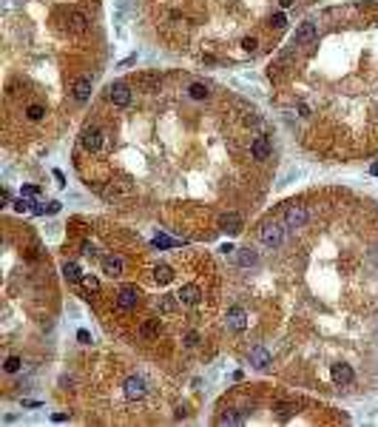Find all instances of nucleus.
<instances>
[{
    "instance_id": "obj_1",
    "label": "nucleus",
    "mask_w": 378,
    "mask_h": 427,
    "mask_svg": "<svg viewBox=\"0 0 378 427\" xmlns=\"http://www.w3.org/2000/svg\"><path fill=\"white\" fill-rule=\"evenodd\" d=\"M284 228L287 225H281V222H264L262 225V231H259V239H262L267 248H276V245H281V239H284Z\"/></svg>"
},
{
    "instance_id": "obj_2",
    "label": "nucleus",
    "mask_w": 378,
    "mask_h": 427,
    "mask_svg": "<svg viewBox=\"0 0 378 427\" xmlns=\"http://www.w3.org/2000/svg\"><path fill=\"white\" fill-rule=\"evenodd\" d=\"M80 146L88 151V154H97L99 148H102V131H99L97 126H85L80 131Z\"/></svg>"
},
{
    "instance_id": "obj_3",
    "label": "nucleus",
    "mask_w": 378,
    "mask_h": 427,
    "mask_svg": "<svg viewBox=\"0 0 378 427\" xmlns=\"http://www.w3.org/2000/svg\"><path fill=\"white\" fill-rule=\"evenodd\" d=\"M307 219H310V214H307L304 205H296V202H293V205L284 208V225H287V228H304Z\"/></svg>"
},
{
    "instance_id": "obj_4",
    "label": "nucleus",
    "mask_w": 378,
    "mask_h": 427,
    "mask_svg": "<svg viewBox=\"0 0 378 427\" xmlns=\"http://www.w3.org/2000/svg\"><path fill=\"white\" fill-rule=\"evenodd\" d=\"M134 194V185L128 180H111L105 182V188H102V197L105 199H122V197H131Z\"/></svg>"
},
{
    "instance_id": "obj_5",
    "label": "nucleus",
    "mask_w": 378,
    "mask_h": 427,
    "mask_svg": "<svg viewBox=\"0 0 378 427\" xmlns=\"http://www.w3.org/2000/svg\"><path fill=\"white\" fill-rule=\"evenodd\" d=\"M108 100L114 103L117 108L131 106V85H128V83H111V85H108Z\"/></svg>"
},
{
    "instance_id": "obj_6",
    "label": "nucleus",
    "mask_w": 378,
    "mask_h": 427,
    "mask_svg": "<svg viewBox=\"0 0 378 427\" xmlns=\"http://www.w3.org/2000/svg\"><path fill=\"white\" fill-rule=\"evenodd\" d=\"M139 288L137 285H125V288H119V294H117V308L119 311H131L139 305Z\"/></svg>"
},
{
    "instance_id": "obj_7",
    "label": "nucleus",
    "mask_w": 378,
    "mask_h": 427,
    "mask_svg": "<svg viewBox=\"0 0 378 427\" xmlns=\"http://www.w3.org/2000/svg\"><path fill=\"white\" fill-rule=\"evenodd\" d=\"M122 393H125V399L137 402V399H142V396L148 393V384H145V379H142V376H128V379H125V384H122Z\"/></svg>"
},
{
    "instance_id": "obj_8",
    "label": "nucleus",
    "mask_w": 378,
    "mask_h": 427,
    "mask_svg": "<svg viewBox=\"0 0 378 427\" xmlns=\"http://www.w3.org/2000/svg\"><path fill=\"white\" fill-rule=\"evenodd\" d=\"M250 157H253L256 163H264V160H270V140H267V134H259V137H253V143H250Z\"/></svg>"
},
{
    "instance_id": "obj_9",
    "label": "nucleus",
    "mask_w": 378,
    "mask_h": 427,
    "mask_svg": "<svg viewBox=\"0 0 378 427\" xmlns=\"http://www.w3.org/2000/svg\"><path fill=\"white\" fill-rule=\"evenodd\" d=\"M66 26H68V32L82 34L85 29H88V17H85V12H80V9H68L66 12Z\"/></svg>"
},
{
    "instance_id": "obj_10",
    "label": "nucleus",
    "mask_w": 378,
    "mask_h": 427,
    "mask_svg": "<svg viewBox=\"0 0 378 427\" xmlns=\"http://www.w3.org/2000/svg\"><path fill=\"white\" fill-rule=\"evenodd\" d=\"M219 228L233 236V234H242V228H245V225H242V216H239L236 211H225L222 216H219Z\"/></svg>"
},
{
    "instance_id": "obj_11",
    "label": "nucleus",
    "mask_w": 378,
    "mask_h": 427,
    "mask_svg": "<svg viewBox=\"0 0 378 427\" xmlns=\"http://www.w3.org/2000/svg\"><path fill=\"white\" fill-rule=\"evenodd\" d=\"M71 97H74L77 106L88 103V97H91V77H77L74 85H71Z\"/></svg>"
},
{
    "instance_id": "obj_12",
    "label": "nucleus",
    "mask_w": 378,
    "mask_h": 427,
    "mask_svg": "<svg viewBox=\"0 0 378 427\" xmlns=\"http://www.w3.org/2000/svg\"><path fill=\"white\" fill-rule=\"evenodd\" d=\"M318 37V29H316V23H301L293 34V46H307Z\"/></svg>"
},
{
    "instance_id": "obj_13",
    "label": "nucleus",
    "mask_w": 378,
    "mask_h": 427,
    "mask_svg": "<svg viewBox=\"0 0 378 427\" xmlns=\"http://www.w3.org/2000/svg\"><path fill=\"white\" fill-rule=\"evenodd\" d=\"M99 265H102V274H105V277H111V279H119V277H122V256L108 254V256L99 259Z\"/></svg>"
},
{
    "instance_id": "obj_14",
    "label": "nucleus",
    "mask_w": 378,
    "mask_h": 427,
    "mask_svg": "<svg viewBox=\"0 0 378 427\" xmlns=\"http://www.w3.org/2000/svg\"><path fill=\"white\" fill-rule=\"evenodd\" d=\"M177 299H179V305H197L199 299H202V288H199L197 282H191V285H182L179 294H177Z\"/></svg>"
},
{
    "instance_id": "obj_15",
    "label": "nucleus",
    "mask_w": 378,
    "mask_h": 427,
    "mask_svg": "<svg viewBox=\"0 0 378 427\" xmlns=\"http://www.w3.org/2000/svg\"><path fill=\"white\" fill-rule=\"evenodd\" d=\"M330 376H333V382H336V384H353V382H356V373H353V367H350V364H344V362L333 364Z\"/></svg>"
},
{
    "instance_id": "obj_16",
    "label": "nucleus",
    "mask_w": 378,
    "mask_h": 427,
    "mask_svg": "<svg viewBox=\"0 0 378 427\" xmlns=\"http://www.w3.org/2000/svg\"><path fill=\"white\" fill-rule=\"evenodd\" d=\"M228 328L236 330V333L247 328V313H245V308H239V305H236V308H230V311H228Z\"/></svg>"
},
{
    "instance_id": "obj_17",
    "label": "nucleus",
    "mask_w": 378,
    "mask_h": 427,
    "mask_svg": "<svg viewBox=\"0 0 378 427\" xmlns=\"http://www.w3.org/2000/svg\"><path fill=\"white\" fill-rule=\"evenodd\" d=\"M134 83H137L142 91H159V88H162V77H159V74H137Z\"/></svg>"
},
{
    "instance_id": "obj_18",
    "label": "nucleus",
    "mask_w": 378,
    "mask_h": 427,
    "mask_svg": "<svg viewBox=\"0 0 378 427\" xmlns=\"http://www.w3.org/2000/svg\"><path fill=\"white\" fill-rule=\"evenodd\" d=\"M159 319H145L142 325H139V336L142 339H154V336H159Z\"/></svg>"
},
{
    "instance_id": "obj_19",
    "label": "nucleus",
    "mask_w": 378,
    "mask_h": 427,
    "mask_svg": "<svg viewBox=\"0 0 378 427\" xmlns=\"http://www.w3.org/2000/svg\"><path fill=\"white\" fill-rule=\"evenodd\" d=\"M250 362H253L259 370H264V367L270 364V353H267L264 347H253V350H250Z\"/></svg>"
},
{
    "instance_id": "obj_20",
    "label": "nucleus",
    "mask_w": 378,
    "mask_h": 427,
    "mask_svg": "<svg viewBox=\"0 0 378 427\" xmlns=\"http://www.w3.org/2000/svg\"><path fill=\"white\" fill-rule=\"evenodd\" d=\"M154 279L159 282V285L174 282V268H171V265H157V268H154Z\"/></svg>"
},
{
    "instance_id": "obj_21",
    "label": "nucleus",
    "mask_w": 378,
    "mask_h": 427,
    "mask_svg": "<svg viewBox=\"0 0 378 427\" xmlns=\"http://www.w3.org/2000/svg\"><path fill=\"white\" fill-rule=\"evenodd\" d=\"M239 265H242V268H253V265H259V254H256L253 248H242V251H239Z\"/></svg>"
},
{
    "instance_id": "obj_22",
    "label": "nucleus",
    "mask_w": 378,
    "mask_h": 427,
    "mask_svg": "<svg viewBox=\"0 0 378 427\" xmlns=\"http://www.w3.org/2000/svg\"><path fill=\"white\" fill-rule=\"evenodd\" d=\"M177 305H179L177 294H174V296H159V302H157L159 313H174V311H177Z\"/></svg>"
},
{
    "instance_id": "obj_23",
    "label": "nucleus",
    "mask_w": 378,
    "mask_h": 427,
    "mask_svg": "<svg viewBox=\"0 0 378 427\" xmlns=\"http://www.w3.org/2000/svg\"><path fill=\"white\" fill-rule=\"evenodd\" d=\"M188 94H191V100H208V85L205 83H191V88H188Z\"/></svg>"
},
{
    "instance_id": "obj_24",
    "label": "nucleus",
    "mask_w": 378,
    "mask_h": 427,
    "mask_svg": "<svg viewBox=\"0 0 378 427\" xmlns=\"http://www.w3.org/2000/svg\"><path fill=\"white\" fill-rule=\"evenodd\" d=\"M26 117H29V120H32V123H40V120H43V117H46V108H43V106H40V103H32V106H29V108H26Z\"/></svg>"
},
{
    "instance_id": "obj_25",
    "label": "nucleus",
    "mask_w": 378,
    "mask_h": 427,
    "mask_svg": "<svg viewBox=\"0 0 378 427\" xmlns=\"http://www.w3.org/2000/svg\"><path fill=\"white\" fill-rule=\"evenodd\" d=\"M151 242H154V248H177L182 239H171V236H165V234H157Z\"/></svg>"
},
{
    "instance_id": "obj_26",
    "label": "nucleus",
    "mask_w": 378,
    "mask_h": 427,
    "mask_svg": "<svg viewBox=\"0 0 378 427\" xmlns=\"http://www.w3.org/2000/svg\"><path fill=\"white\" fill-rule=\"evenodd\" d=\"M63 277H66L68 282H80V279H82L80 268H77L74 262H66V265H63Z\"/></svg>"
},
{
    "instance_id": "obj_27",
    "label": "nucleus",
    "mask_w": 378,
    "mask_h": 427,
    "mask_svg": "<svg viewBox=\"0 0 378 427\" xmlns=\"http://www.w3.org/2000/svg\"><path fill=\"white\" fill-rule=\"evenodd\" d=\"M273 410L279 413L281 419H287V416H293V413H296V405H290V402H276V405H273Z\"/></svg>"
},
{
    "instance_id": "obj_28",
    "label": "nucleus",
    "mask_w": 378,
    "mask_h": 427,
    "mask_svg": "<svg viewBox=\"0 0 378 427\" xmlns=\"http://www.w3.org/2000/svg\"><path fill=\"white\" fill-rule=\"evenodd\" d=\"M245 422V413H225L219 416V425H242Z\"/></svg>"
},
{
    "instance_id": "obj_29",
    "label": "nucleus",
    "mask_w": 378,
    "mask_h": 427,
    "mask_svg": "<svg viewBox=\"0 0 378 427\" xmlns=\"http://www.w3.org/2000/svg\"><path fill=\"white\" fill-rule=\"evenodd\" d=\"M242 123H245V126H259V123H262V117H259V111H256V108H245Z\"/></svg>"
},
{
    "instance_id": "obj_30",
    "label": "nucleus",
    "mask_w": 378,
    "mask_h": 427,
    "mask_svg": "<svg viewBox=\"0 0 378 427\" xmlns=\"http://www.w3.org/2000/svg\"><path fill=\"white\" fill-rule=\"evenodd\" d=\"M20 364H23V362H20V356H9V359H6V364H3V370H6V373H17V370H20Z\"/></svg>"
},
{
    "instance_id": "obj_31",
    "label": "nucleus",
    "mask_w": 378,
    "mask_h": 427,
    "mask_svg": "<svg viewBox=\"0 0 378 427\" xmlns=\"http://www.w3.org/2000/svg\"><path fill=\"white\" fill-rule=\"evenodd\" d=\"M242 49H245L247 54H256V51H259V40H256V37H245V40H242Z\"/></svg>"
},
{
    "instance_id": "obj_32",
    "label": "nucleus",
    "mask_w": 378,
    "mask_h": 427,
    "mask_svg": "<svg viewBox=\"0 0 378 427\" xmlns=\"http://www.w3.org/2000/svg\"><path fill=\"white\" fill-rule=\"evenodd\" d=\"M284 26H287V17L281 15V12H279V15H273V17H270V29H276V32H281Z\"/></svg>"
},
{
    "instance_id": "obj_33",
    "label": "nucleus",
    "mask_w": 378,
    "mask_h": 427,
    "mask_svg": "<svg viewBox=\"0 0 378 427\" xmlns=\"http://www.w3.org/2000/svg\"><path fill=\"white\" fill-rule=\"evenodd\" d=\"M80 285L85 288V291H91V294H94V291H99V282H97V277H82V279H80Z\"/></svg>"
},
{
    "instance_id": "obj_34",
    "label": "nucleus",
    "mask_w": 378,
    "mask_h": 427,
    "mask_svg": "<svg viewBox=\"0 0 378 427\" xmlns=\"http://www.w3.org/2000/svg\"><path fill=\"white\" fill-rule=\"evenodd\" d=\"M199 345V333L197 330H191L188 336H185V347H197Z\"/></svg>"
},
{
    "instance_id": "obj_35",
    "label": "nucleus",
    "mask_w": 378,
    "mask_h": 427,
    "mask_svg": "<svg viewBox=\"0 0 378 427\" xmlns=\"http://www.w3.org/2000/svg\"><path fill=\"white\" fill-rule=\"evenodd\" d=\"M29 205H32V202H29V199H26V197H20V199H17V202H15V211L26 214V211H29Z\"/></svg>"
},
{
    "instance_id": "obj_36",
    "label": "nucleus",
    "mask_w": 378,
    "mask_h": 427,
    "mask_svg": "<svg viewBox=\"0 0 378 427\" xmlns=\"http://www.w3.org/2000/svg\"><path fill=\"white\" fill-rule=\"evenodd\" d=\"M23 197H40V188L37 185H23Z\"/></svg>"
},
{
    "instance_id": "obj_37",
    "label": "nucleus",
    "mask_w": 378,
    "mask_h": 427,
    "mask_svg": "<svg viewBox=\"0 0 378 427\" xmlns=\"http://www.w3.org/2000/svg\"><path fill=\"white\" fill-rule=\"evenodd\" d=\"M77 339H80L82 345H91V336H88V330H77Z\"/></svg>"
},
{
    "instance_id": "obj_38",
    "label": "nucleus",
    "mask_w": 378,
    "mask_h": 427,
    "mask_svg": "<svg viewBox=\"0 0 378 427\" xmlns=\"http://www.w3.org/2000/svg\"><path fill=\"white\" fill-rule=\"evenodd\" d=\"M82 254H85V256H94V245H88V242H82Z\"/></svg>"
},
{
    "instance_id": "obj_39",
    "label": "nucleus",
    "mask_w": 378,
    "mask_h": 427,
    "mask_svg": "<svg viewBox=\"0 0 378 427\" xmlns=\"http://www.w3.org/2000/svg\"><path fill=\"white\" fill-rule=\"evenodd\" d=\"M66 419H68L66 413H54V416H51V422H66Z\"/></svg>"
},
{
    "instance_id": "obj_40",
    "label": "nucleus",
    "mask_w": 378,
    "mask_h": 427,
    "mask_svg": "<svg viewBox=\"0 0 378 427\" xmlns=\"http://www.w3.org/2000/svg\"><path fill=\"white\" fill-rule=\"evenodd\" d=\"M60 211V202H49V214H57Z\"/></svg>"
},
{
    "instance_id": "obj_41",
    "label": "nucleus",
    "mask_w": 378,
    "mask_h": 427,
    "mask_svg": "<svg viewBox=\"0 0 378 427\" xmlns=\"http://www.w3.org/2000/svg\"><path fill=\"white\" fill-rule=\"evenodd\" d=\"M219 251H222V254H233L236 248H233V245H230V242H228V245H222V248H219Z\"/></svg>"
},
{
    "instance_id": "obj_42",
    "label": "nucleus",
    "mask_w": 378,
    "mask_h": 427,
    "mask_svg": "<svg viewBox=\"0 0 378 427\" xmlns=\"http://www.w3.org/2000/svg\"><path fill=\"white\" fill-rule=\"evenodd\" d=\"M293 3H296V0H279V6H281V9H290Z\"/></svg>"
},
{
    "instance_id": "obj_43",
    "label": "nucleus",
    "mask_w": 378,
    "mask_h": 427,
    "mask_svg": "<svg viewBox=\"0 0 378 427\" xmlns=\"http://www.w3.org/2000/svg\"><path fill=\"white\" fill-rule=\"evenodd\" d=\"M370 174H373V177H378V160H376L373 165H370Z\"/></svg>"
}]
</instances>
